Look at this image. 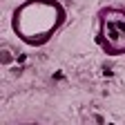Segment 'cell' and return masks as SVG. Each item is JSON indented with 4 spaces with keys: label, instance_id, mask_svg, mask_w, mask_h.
<instances>
[{
    "label": "cell",
    "instance_id": "1",
    "mask_svg": "<svg viewBox=\"0 0 125 125\" xmlns=\"http://www.w3.org/2000/svg\"><path fill=\"white\" fill-rule=\"evenodd\" d=\"M67 22V9L58 0H25L11 13V29L25 45H47Z\"/></svg>",
    "mask_w": 125,
    "mask_h": 125
},
{
    "label": "cell",
    "instance_id": "2",
    "mask_svg": "<svg viewBox=\"0 0 125 125\" xmlns=\"http://www.w3.org/2000/svg\"><path fill=\"white\" fill-rule=\"evenodd\" d=\"M96 42L107 56H123L125 54V9L103 7L98 11Z\"/></svg>",
    "mask_w": 125,
    "mask_h": 125
},
{
    "label": "cell",
    "instance_id": "3",
    "mask_svg": "<svg viewBox=\"0 0 125 125\" xmlns=\"http://www.w3.org/2000/svg\"><path fill=\"white\" fill-rule=\"evenodd\" d=\"M29 125H36V123H29Z\"/></svg>",
    "mask_w": 125,
    "mask_h": 125
}]
</instances>
